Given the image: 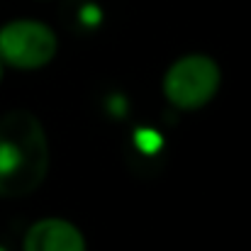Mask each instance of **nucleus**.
Returning a JSON list of instances; mask_svg holds the SVG:
<instances>
[{"instance_id":"f257e3e1","label":"nucleus","mask_w":251,"mask_h":251,"mask_svg":"<svg viewBox=\"0 0 251 251\" xmlns=\"http://www.w3.org/2000/svg\"><path fill=\"white\" fill-rule=\"evenodd\" d=\"M49 142L42 122L27 110L0 117V198L34 193L47 178Z\"/></svg>"},{"instance_id":"f03ea898","label":"nucleus","mask_w":251,"mask_h":251,"mask_svg":"<svg viewBox=\"0 0 251 251\" xmlns=\"http://www.w3.org/2000/svg\"><path fill=\"white\" fill-rule=\"evenodd\" d=\"M220 88V69L210 56L190 54L178 59L164 78L166 98L180 110H198L207 105Z\"/></svg>"},{"instance_id":"7ed1b4c3","label":"nucleus","mask_w":251,"mask_h":251,"mask_svg":"<svg viewBox=\"0 0 251 251\" xmlns=\"http://www.w3.org/2000/svg\"><path fill=\"white\" fill-rule=\"evenodd\" d=\"M56 54L54 32L34 20H15L0 29V61L22 71L47 66Z\"/></svg>"},{"instance_id":"20e7f679","label":"nucleus","mask_w":251,"mask_h":251,"mask_svg":"<svg viewBox=\"0 0 251 251\" xmlns=\"http://www.w3.org/2000/svg\"><path fill=\"white\" fill-rule=\"evenodd\" d=\"M25 251H85L83 234L66 220H39L25 234Z\"/></svg>"},{"instance_id":"39448f33","label":"nucleus","mask_w":251,"mask_h":251,"mask_svg":"<svg viewBox=\"0 0 251 251\" xmlns=\"http://www.w3.org/2000/svg\"><path fill=\"white\" fill-rule=\"evenodd\" d=\"M0 78H2V61H0Z\"/></svg>"}]
</instances>
